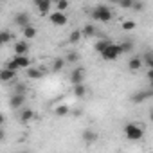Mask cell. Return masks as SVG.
<instances>
[{
    "label": "cell",
    "mask_w": 153,
    "mask_h": 153,
    "mask_svg": "<svg viewBox=\"0 0 153 153\" xmlns=\"http://www.w3.org/2000/svg\"><path fill=\"white\" fill-rule=\"evenodd\" d=\"M0 2H6V0H0Z\"/></svg>",
    "instance_id": "obj_40"
},
{
    "label": "cell",
    "mask_w": 153,
    "mask_h": 153,
    "mask_svg": "<svg viewBox=\"0 0 153 153\" xmlns=\"http://www.w3.org/2000/svg\"><path fill=\"white\" fill-rule=\"evenodd\" d=\"M121 54H124L121 43H114V42H110V43L106 45V49L101 52V58H103L105 61H114V59H117Z\"/></svg>",
    "instance_id": "obj_1"
},
{
    "label": "cell",
    "mask_w": 153,
    "mask_h": 153,
    "mask_svg": "<svg viewBox=\"0 0 153 153\" xmlns=\"http://www.w3.org/2000/svg\"><path fill=\"white\" fill-rule=\"evenodd\" d=\"M81 31V36L83 38H94L96 36V33H97V29H96V25L94 24H87L83 29H79Z\"/></svg>",
    "instance_id": "obj_15"
},
{
    "label": "cell",
    "mask_w": 153,
    "mask_h": 153,
    "mask_svg": "<svg viewBox=\"0 0 153 153\" xmlns=\"http://www.w3.org/2000/svg\"><path fill=\"white\" fill-rule=\"evenodd\" d=\"M92 18L96 22H110L114 18V15H112V9L108 6H97L92 11Z\"/></svg>",
    "instance_id": "obj_2"
},
{
    "label": "cell",
    "mask_w": 153,
    "mask_h": 153,
    "mask_svg": "<svg viewBox=\"0 0 153 153\" xmlns=\"http://www.w3.org/2000/svg\"><path fill=\"white\" fill-rule=\"evenodd\" d=\"M128 68H130L131 72L140 70V68H142V58H140V56H133V58L128 61Z\"/></svg>",
    "instance_id": "obj_16"
},
{
    "label": "cell",
    "mask_w": 153,
    "mask_h": 153,
    "mask_svg": "<svg viewBox=\"0 0 153 153\" xmlns=\"http://www.w3.org/2000/svg\"><path fill=\"white\" fill-rule=\"evenodd\" d=\"M49 22L56 27H63V25H67L68 16L63 11H52V13H49Z\"/></svg>",
    "instance_id": "obj_4"
},
{
    "label": "cell",
    "mask_w": 153,
    "mask_h": 153,
    "mask_svg": "<svg viewBox=\"0 0 153 153\" xmlns=\"http://www.w3.org/2000/svg\"><path fill=\"white\" fill-rule=\"evenodd\" d=\"M27 52H29V43H27L25 40H20V42L15 43V54L24 56V54H27Z\"/></svg>",
    "instance_id": "obj_11"
},
{
    "label": "cell",
    "mask_w": 153,
    "mask_h": 153,
    "mask_svg": "<svg viewBox=\"0 0 153 153\" xmlns=\"http://www.w3.org/2000/svg\"><path fill=\"white\" fill-rule=\"evenodd\" d=\"M124 135H126V139H130V140H140V139L144 137V130H142L137 123H128V124L124 126Z\"/></svg>",
    "instance_id": "obj_3"
},
{
    "label": "cell",
    "mask_w": 153,
    "mask_h": 153,
    "mask_svg": "<svg viewBox=\"0 0 153 153\" xmlns=\"http://www.w3.org/2000/svg\"><path fill=\"white\" fill-rule=\"evenodd\" d=\"M6 68H11V70H18V67H16V63H15V59H13V58L6 61Z\"/></svg>",
    "instance_id": "obj_32"
},
{
    "label": "cell",
    "mask_w": 153,
    "mask_h": 153,
    "mask_svg": "<svg viewBox=\"0 0 153 153\" xmlns=\"http://www.w3.org/2000/svg\"><path fill=\"white\" fill-rule=\"evenodd\" d=\"M34 6L38 7V11L42 15H49L51 7H52V2H51V0H34Z\"/></svg>",
    "instance_id": "obj_9"
},
{
    "label": "cell",
    "mask_w": 153,
    "mask_h": 153,
    "mask_svg": "<svg viewBox=\"0 0 153 153\" xmlns=\"http://www.w3.org/2000/svg\"><path fill=\"white\" fill-rule=\"evenodd\" d=\"M15 24H16L18 27H25V25L31 24V18H29L27 13H18V15L15 16Z\"/></svg>",
    "instance_id": "obj_14"
},
{
    "label": "cell",
    "mask_w": 153,
    "mask_h": 153,
    "mask_svg": "<svg viewBox=\"0 0 153 153\" xmlns=\"http://www.w3.org/2000/svg\"><path fill=\"white\" fill-rule=\"evenodd\" d=\"M4 123H6V115H4V114H2V112H0V126H2V124H4Z\"/></svg>",
    "instance_id": "obj_35"
},
{
    "label": "cell",
    "mask_w": 153,
    "mask_h": 153,
    "mask_svg": "<svg viewBox=\"0 0 153 153\" xmlns=\"http://www.w3.org/2000/svg\"><path fill=\"white\" fill-rule=\"evenodd\" d=\"M142 65L146 68H153V58H151V52H146L144 58H142Z\"/></svg>",
    "instance_id": "obj_26"
},
{
    "label": "cell",
    "mask_w": 153,
    "mask_h": 153,
    "mask_svg": "<svg viewBox=\"0 0 153 153\" xmlns=\"http://www.w3.org/2000/svg\"><path fill=\"white\" fill-rule=\"evenodd\" d=\"M2 45H4V43H2V40H0V47H2Z\"/></svg>",
    "instance_id": "obj_39"
},
{
    "label": "cell",
    "mask_w": 153,
    "mask_h": 153,
    "mask_svg": "<svg viewBox=\"0 0 153 153\" xmlns=\"http://www.w3.org/2000/svg\"><path fill=\"white\" fill-rule=\"evenodd\" d=\"M65 65H67V63H65V58H56V59L52 61L51 68H52V72H61Z\"/></svg>",
    "instance_id": "obj_20"
},
{
    "label": "cell",
    "mask_w": 153,
    "mask_h": 153,
    "mask_svg": "<svg viewBox=\"0 0 153 153\" xmlns=\"http://www.w3.org/2000/svg\"><path fill=\"white\" fill-rule=\"evenodd\" d=\"M151 96H153V90H151V88H148V90H140V92H135V94L131 96V101H133V103H142V101L149 99Z\"/></svg>",
    "instance_id": "obj_7"
},
{
    "label": "cell",
    "mask_w": 153,
    "mask_h": 153,
    "mask_svg": "<svg viewBox=\"0 0 153 153\" xmlns=\"http://www.w3.org/2000/svg\"><path fill=\"white\" fill-rule=\"evenodd\" d=\"M78 61H79V54H78V52H74V51L68 52L67 58H65V63H78Z\"/></svg>",
    "instance_id": "obj_25"
},
{
    "label": "cell",
    "mask_w": 153,
    "mask_h": 153,
    "mask_svg": "<svg viewBox=\"0 0 153 153\" xmlns=\"http://www.w3.org/2000/svg\"><path fill=\"white\" fill-rule=\"evenodd\" d=\"M25 74H27L29 79H40V78H43V70L38 68V67H31V65L25 68Z\"/></svg>",
    "instance_id": "obj_10"
},
{
    "label": "cell",
    "mask_w": 153,
    "mask_h": 153,
    "mask_svg": "<svg viewBox=\"0 0 153 153\" xmlns=\"http://www.w3.org/2000/svg\"><path fill=\"white\" fill-rule=\"evenodd\" d=\"M13 59H15V63H16V67H18V68H27V67L31 65V59L27 58V54H24V56L15 54V56H13Z\"/></svg>",
    "instance_id": "obj_12"
},
{
    "label": "cell",
    "mask_w": 153,
    "mask_h": 153,
    "mask_svg": "<svg viewBox=\"0 0 153 153\" xmlns=\"http://www.w3.org/2000/svg\"><path fill=\"white\" fill-rule=\"evenodd\" d=\"M72 92H74L76 97H85V96H87V87H85L83 83H76L74 88H72Z\"/></svg>",
    "instance_id": "obj_19"
},
{
    "label": "cell",
    "mask_w": 153,
    "mask_h": 153,
    "mask_svg": "<svg viewBox=\"0 0 153 153\" xmlns=\"http://www.w3.org/2000/svg\"><path fill=\"white\" fill-rule=\"evenodd\" d=\"M54 6H56V11H63L65 13V9H68L70 2H68V0H59V2H56Z\"/></svg>",
    "instance_id": "obj_27"
},
{
    "label": "cell",
    "mask_w": 153,
    "mask_h": 153,
    "mask_svg": "<svg viewBox=\"0 0 153 153\" xmlns=\"http://www.w3.org/2000/svg\"><path fill=\"white\" fill-rule=\"evenodd\" d=\"M121 47H123V52H130V51L133 49V42H131V40H126V42L121 43Z\"/></svg>",
    "instance_id": "obj_29"
},
{
    "label": "cell",
    "mask_w": 153,
    "mask_h": 153,
    "mask_svg": "<svg viewBox=\"0 0 153 153\" xmlns=\"http://www.w3.org/2000/svg\"><path fill=\"white\" fill-rule=\"evenodd\" d=\"M16 78V70H11V68H2L0 70V81H4V83H9V81H15Z\"/></svg>",
    "instance_id": "obj_8"
},
{
    "label": "cell",
    "mask_w": 153,
    "mask_h": 153,
    "mask_svg": "<svg viewBox=\"0 0 153 153\" xmlns=\"http://www.w3.org/2000/svg\"><path fill=\"white\" fill-rule=\"evenodd\" d=\"M110 4H119V0H108Z\"/></svg>",
    "instance_id": "obj_37"
},
{
    "label": "cell",
    "mask_w": 153,
    "mask_h": 153,
    "mask_svg": "<svg viewBox=\"0 0 153 153\" xmlns=\"http://www.w3.org/2000/svg\"><path fill=\"white\" fill-rule=\"evenodd\" d=\"M144 7V4L142 2H135V0H133V4H131V9H135V11H140Z\"/></svg>",
    "instance_id": "obj_33"
},
{
    "label": "cell",
    "mask_w": 153,
    "mask_h": 153,
    "mask_svg": "<svg viewBox=\"0 0 153 153\" xmlns=\"http://www.w3.org/2000/svg\"><path fill=\"white\" fill-rule=\"evenodd\" d=\"M25 105V94H13L9 97V106L13 110H20Z\"/></svg>",
    "instance_id": "obj_6"
},
{
    "label": "cell",
    "mask_w": 153,
    "mask_h": 153,
    "mask_svg": "<svg viewBox=\"0 0 153 153\" xmlns=\"http://www.w3.org/2000/svg\"><path fill=\"white\" fill-rule=\"evenodd\" d=\"M81 139H83L85 142H96V140H97V131H94V130H85V131L81 133Z\"/></svg>",
    "instance_id": "obj_18"
},
{
    "label": "cell",
    "mask_w": 153,
    "mask_h": 153,
    "mask_svg": "<svg viewBox=\"0 0 153 153\" xmlns=\"http://www.w3.org/2000/svg\"><path fill=\"white\" fill-rule=\"evenodd\" d=\"M54 114H56L58 117H65V115L70 114V106H68V105H58V106L54 108Z\"/></svg>",
    "instance_id": "obj_21"
},
{
    "label": "cell",
    "mask_w": 153,
    "mask_h": 153,
    "mask_svg": "<svg viewBox=\"0 0 153 153\" xmlns=\"http://www.w3.org/2000/svg\"><path fill=\"white\" fill-rule=\"evenodd\" d=\"M85 74H87L85 67H74L72 72H70V83H72V85L83 83V81H85Z\"/></svg>",
    "instance_id": "obj_5"
},
{
    "label": "cell",
    "mask_w": 153,
    "mask_h": 153,
    "mask_svg": "<svg viewBox=\"0 0 153 153\" xmlns=\"http://www.w3.org/2000/svg\"><path fill=\"white\" fill-rule=\"evenodd\" d=\"M25 92H27L25 83H16L15 85V94H25Z\"/></svg>",
    "instance_id": "obj_30"
},
{
    "label": "cell",
    "mask_w": 153,
    "mask_h": 153,
    "mask_svg": "<svg viewBox=\"0 0 153 153\" xmlns=\"http://www.w3.org/2000/svg\"><path fill=\"white\" fill-rule=\"evenodd\" d=\"M108 43H110V40H106V38H105V40H99V42H96V45H94V51L101 54V52L106 49V45H108Z\"/></svg>",
    "instance_id": "obj_23"
},
{
    "label": "cell",
    "mask_w": 153,
    "mask_h": 153,
    "mask_svg": "<svg viewBox=\"0 0 153 153\" xmlns=\"http://www.w3.org/2000/svg\"><path fill=\"white\" fill-rule=\"evenodd\" d=\"M123 31H133L135 29V22L133 20H126V22H123Z\"/></svg>",
    "instance_id": "obj_28"
},
{
    "label": "cell",
    "mask_w": 153,
    "mask_h": 153,
    "mask_svg": "<svg viewBox=\"0 0 153 153\" xmlns=\"http://www.w3.org/2000/svg\"><path fill=\"white\" fill-rule=\"evenodd\" d=\"M51 2H52V4H56V2H59V0H51Z\"/></svg>",
    "instance_id": "obj_38"
},
{
    "label": "cell",
    "mask_w": 153,
    "mask_h": 153,
    "mask_svg": "<svg viewBox=\"0 0 153 153\" xmlns=\"http://www.w3.org/2000/svg\"><path fill=\"white\" fill-rule=\"evenodd\" d=\"M74 115H76V117H79V115H83V110H76V112H74Z\"/></svg>",
    "instance_id": "obj_36"
},
{
    "label": "cell",
    "mask_w": 153,
    "mask_h": 153,
    "mask_svg": "<svg viewBox=\"0 0 153 153\" xmlns=\"http://www.w3.org/2000/svg\"><path fill=\"white\" fill-rule=\"evenodd\" d=\"M131 4H133V0H119V6L123 9H131Z\"/></svg>",
    "instance_id": "obj_31"
},
{
    "label": "cell",
    "mask_w": 153,
    "mask_h": 153,
    "mask_svg": "<svg viewBox=\"0 0 153 153\" xmlns=\"http://www.w3.org/2000/svg\"><path fill=\"white\" fill-rule=\"evenodd\" d=\"M81 38H83V36H81V31H79V29H76V31H72V33H70V36H68V43H72V45H74V43H78Z\"/></svg>",
    "instance_id": "obj_22"
},
{
    "label": "cell",
    "mask_w": 153,
    "mask_h": 153,
    "mask_svg": "<svg viewBox=\"0 0 153 153\" xmlns=\"http://www.w3.org/2000/svg\"><path fill=\"white\" fill-rule=\"evenodd\" d=\"M36 34H38V31H36V27H33L31 24L25 25V27H22V36H24V40H31V38H34Z\"/></svg>",
    "instance_id": "obj_17"
},
{
    "label": "cell",
    "mask_w": 153,
    "mask_h": 153,
    "mask_svg": "<svg viewBox=\"0 0 153 153\" xmlns=\"http://www.w3.org/2000/svg\"><path fill=\"white\" fill-rule=\"evenodd\" d=\"M4 139H6V131L2 130V126H0V142H2Z\"/></svg>",
    "instance_id": "obj_34"
},
{
    "label": "cell",
    "mask_w": 153,
    "mask_h": 153,
    "mask_svg": "<svg viewBox=\"0 0 153 153\" xmlns=\"http://www.w3.org/2000/svg\"><path fill=\"white\" fill-rule=\"evenodd\" d=\"M13 38H15V34L9 33V31H2V33H0V40H2V43H9V42H13Z\"/></svg>",
    "instance_id": "obj_24"
},
{
    "label": "cell",
    "mask_w": 153,
    "mask_h": 153,
    "mask_svg": "<svg viewBox=\"0 0 153 153\" xmlns=\"http://www.w3.org/2000/svg\"><path fill=\"white\" fill-rule=\"evenodd\" d=\"M34 119V110L33 108H20V121L22 123H29V121H33Z\"/></svg>",
    "instance_id": "obj_13"
}]
</instances>
